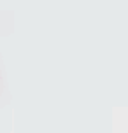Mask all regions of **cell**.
Segmentation results:
<instances>
[]
</instances>
